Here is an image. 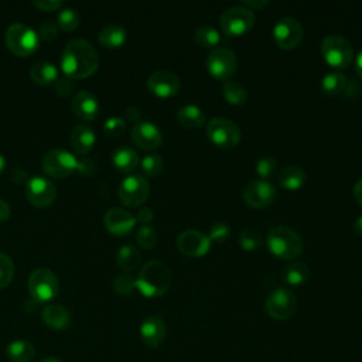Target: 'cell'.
Listing matches in <instances>:
<instances>
[{"instance_id": "cell-52", "label": "cell", "mask_w": 362, "mask_h": 362, "mask_svg": "<svg viewBox=\"0 0 362 362\" xmlns=\"http://www.w3.org/2000/svg\"><path fill=\"white\" fill-rule=\"evenodd\" d=\"M270 1L269 0H255V1H252V0H242V4L240 6H245V7H247V8H250V7H255V8H262V7H264V6H267Z\"/></svg>"}, {"instance_id": "cell-42", "label": "cell", "mask_w": 362, "mask_h": 362, "mask_svg": "<svg viewBox=\"0 0 362 362\" xmlns=\"http://www.w3.org/2000/svg\"><path fill=\"white\" fill-rule=\"evenodd\" d=\"M277 168V161L273 158V157H260L257 161H256V173L263 177V178H267L270 177Z\"/></svg>"}, {"instance_id": "cell-29", "label": "cell", "mask_w": 362, "mask_h": 362, "mask_svg": "<svg viewBox=\"0 0 362 362\" xmlns=\"http://www.w3.org/2000/svg\"><path fill=\"white\" fill-rule=\"evenodd\" d=\"M6 355L11 362H31L35 358V348L28 341L16 339L7 345Z\"/></svg>"}, {"instance_id": "cell-23", "label": "cell", "mask_w": 362, "mask_h": 362, "mask_svg": "<svg viewBox=\"0 0 362 362\" xmlns=\"http://www.w3.org/2000/svg\"><path fill=\"white\" fill-rule=\"evenodd\" d=\"M69 141H71L72 148L78 154H88L93 148L95 141H96L95 130L88 124H76L71 130Z\"/></svg>"}, {"instance_id": "cell-3", "label": "cell", "mask_w": 362, "mask_h": 362, "mask_svg": "<svg viewBox=\"0 0 362 362\" xmlns=\"http://www.w3.org/2000/svg\"><path fill=\"white\" fill-rule=\"evenodd\" d=\"M269 250L279 259H296L303 252V239L291 228L279 225L273 226L266 236Z\"/></svg>"}, {"instance_id": "cell-41", "label": "cell", "mask_w": 362, "mask_h": 362, "mask_svg": "<svg viewBox=\"0 0 362 362\" xmlns=\"http://www.w3.org/2000/svg\"><path fill=\"white\" fill-rule=\"evenodd\" d=\"M103 130L107 136H120L126 130V122L120 116H112L106 119Z\"/></svg>"}, {"instance_id": "cell-56", "label": "cell", "mask_w": 362, "mask_h": 362, "mask_svg": "<svg viewBox=\"0 0 362 362\" xmlns=\"http://www.w3.org/2000/svg\"><path fill=\"white\" fill-rule=\"evenodd\" d=\"M6 158H4V156L0 153V174L4 171V168H6Z\"/></svg>"}, {"instance_id": "cell-57", "label": "cell", "mask_w": 362, "mask_h": 362, "mask_svg": "<svg viewBox=\"0 0 362 362\" xmlns=\"http://www.w3.org/2000/svg\"><path fill=\"white\" fill-rule=\"evenodd\" d=\"M40 362H61V361H59V359H57V358H54V356H47V358L41 359Z\"/></svg>"}, {"instance_id": "cell-20", "label": "cell", "mask_w": 362, "mask_h": 362, "mask_svg": "<svg viewBox=\"0 0 362 362\" xmlns=\"http://www.w3.org/2000/svg\"><path fill=\"white\" fill-rule=\"evenodd\" d=\"M105 228L117 236L130 233L136 225V218L123 208H112L103 216Z\"/></svg>"}, {"instance_id": "cell-38", "label": "cell", "mask_w": 362, "mask_h": 362, "mask_svg": "<svg viewBox=\"0 0 362 362\" xmlns=\"http://www.w3.org/2000/svg\"><path fill=\"white\" fill-rule=\"evenodd\" d=\"M136 240L143 249H153L157 243V232L151 226L143 225L136 232Z\"/></svg>"}, {"instance_id": "cell-44", "label": "cell", "mask_w": 362, "mask_h": 362, "mask_svg": "<svg viewBox=\"0 0 362 362\" xmlns=\"http://www.w3.org/2000/svg\"><path fill=\"white\" fill-rule=\"evenodd\" d=\"M38 37L45 40V41L55 40L58 37V25L51 20L42 21L40 24V28H38Z\"/></svg>"}, {"instance_id": "cell-28", "label": "cell", "mask_w": 362, "mask_h": 362, "mask_svg": "<svg viewBox=\"0 0 362 362\" xmlns=\"http://www.w3.org/2000/svg\"><path fill=\"white\" fill-rule=\"evenodd\" d=\"M30 78L38 85L55 83V81L58 79V69L49 61H38L33 64L30 69Z\"/></svg>"}, {"instance_id": "cell-30", "label": "cell", "mask_w": 362, "mask_h": 362, "mask_svg": "<svg viewBox=\"0 0 362 362\" xmlns=\"http://www.w3.org/2000/svg\"><path fill=\"white\" fill-rule=\"evenodd\" d=\"M281 277L284 283L290 286H301L308 280L310 269L303 262H291L287 266H284L281 272Z\"/></svg>"}, {"instance_id": "cell-35", "label": "cell", "mask_w": 362, "mask_h": 362, "mask_svg": "<svg viewBox=\"0 0 362 362\" xmlns=\"http://www.w3.org/2000/svg\"><path fill=\"white\" fill-rule=\"evenodd\" d=\"M81 17L74 7H64L58 11L57 24L65 31H75L79 25Z\"/></svg>"}, {"instance_id": "cell-13", "label": "cell", "mask_w": 362, "mask_h": 362, "mask_svg": "<svg viewBox=\"0 0 362 362\" xmlns=\"http://www.w3.org/2000/svg\"><path fill=\"white\" fill-rule=\"evenodd\" d=\"M303 37V25L293 17H283L273 27V38L276 44L283 49L297 48L301 44Z\"/></svg>"}, {"instance_id": "cell-6", "label": "cell", "mask_w": 362, "mask_h": 362, "mask_svg": "<svg viewBox=\"0 0 362 362\" xmlns=\"http://www.w3.org/2000/svg\"><path fill=\"white\" fill-rule=\"evenodd\" d=\"M28 291L37 303H48L59 291L58 277L47 267L34 269L28 277Z\"/></svg>"}, {"instance_id": "cell-1", "label": "cell", "mask_w": 362, "mask_h": 362, "mask_svg": "<svg viewBox=\"0 0 362 362\" xmlns=\"http://www.w3.org/2000/svg\"><path fill=\"white\" fill-rule=\"evenodd\" d=\"M99 62L100 59L96 48L82 38L68 41L61 54L62 72L71 79L90 76L98 69Z\"/></svg>"}, {"instance_id": "cell-14", "label": "cell", "mask_w": 362, "mask_h": 362, "mask_svg": "<svg viewBox=\"0 0 362 362\" xmlns=\"http://www.w3.org/2000/svg\"><path fill=\"white\" fill-rule=\"evenodd\" d=\"M25 197L35 206H49L57 198V188L51 180L34 175L25 182Z\"/></svg>"}, {"instance_id": "cell-32", "label": "cell", "mask_w": 362, "mask_h": 362, "mask_svg": "<svg viewBox=\"0 0 362 362\" xmlns=\"http://www.w3.org/2000/svg\"><path fill=\"white\" fill-rule=\"evenodd\" d=\"M116 263L124 272H133L140 264V253L132 245H123L116 253Z\"/></svg>"}, {"instance_id": "cell-51", "label": "cell", "mask_w": 362, "mask_h": 362, "mask_svg": "<svg viewBox=\"0 0 362 362\" xmlns=\"http://www.w3.org/2000/svg\"><path fill=\"white\" fill-rule=\"evenodd\" d=\"M10 214H11L10 205H8L3 198H0V222H3V221H6V219H8Z\"/></svg>"}, {"instance_id": "cell-18", "label": "cell", "mask_w": 362, "mask_h": 362, "mask_svg": "<svg viewBox=\"0 0 362 362\" xmlns=\"http://www.w3.org/2000/svg\"><path fill=\"white\" fill-rule=\"evenodd\" d=\"M177 247L181 253L189 257H199L208 253L211 247V240L206 235L199 230L188 229L178 235Z\"/></svg>"}, {"instance_id": "cell-11", "label": "cell", "mask_w": 362, "mask_h": 362, "mask_svg": "<svg viewBox=\"0 0 362 362\" xmlns=\"http://www.w3.org/2000/svg\"><path fill=\"white\" fill-rule=\"evenodd\" d=\"M206 69L218 81H228L238 68V58L232 49L219 47L206 55Z\"/></svg>"}, {"instance_id": "cell-26", "label": "cell", "mask_w": 362, "mask_h": 362, "mask_svg": "<svg viewBox=\"0 0 362 362\" xmlns=\"http://www.w3.org/2000/svg\"><path fill=\"white\" fill-rule=\"evenodd\" d=\"M113 165L122 173H130L139 165V154L129 146H119L112 153Z\"/></svg>"}, {"instance_id": "cell-33", "label": "cell", "mask_w": 362, "mask_h": 362, "mask_svg": "<svg viewBox=\"0 0 362 362\" xmlns=\"http://www.w3.org/2000/svg\"><path fill=\"white\" fill-rule=\"evenodd\" d=\"M222 93L228 103L239 106L245 105L247 100V90L243 85L235 82V81H226L222 85Z\"/></svg>"}, {"instance_id": "cell-48", "label": "cell", "mask_w": 362, "mask_h": 362, "mask_svg": "<svg viewBox=\"0 0 362 362\" xmlns=\"http://www.w3.org/2000/svg\"><path fill=\"white\" fill-rule=\"evenodd\" d=\"M10 178L14 184H23V182H27L28 181V174L24 168H20V167H16L11 170L10 173Z\"/></svg>"}, {"instance_id": "cell-31", "label": "cell", "mask_w": 362, "mask_h": 362, "mask_svg": "<svg viewBox=\"0 0 362 362\" xmlns=\"http://www.w3.org/2000/svg\"><path fill=\"white\" fill-rule=\"evenodd\" d=\"M177 120L184 127L195 129V127H199L205 123V113L197 105H185V106L178 109Z\"/></svg>"}, {"instance_id": "cell-39", "label": "cell", "mask_w": 362, "mask_h": 362, "mask_svg": "<svg viewBox=\"0 0 362 362\" xmlns=\"http://www.w3.org/2000/svg\"><path fill=\"white\" fill-rule=\"evenodd\" d=\"M163 167H164V161L158 154H148L141 160V170L148 177H154L160 174Z\"/></svg>"}, {"instance_id": "cell-36", "label": "cell", "mask_w": 362, "mask_h": 362, "mask_svg": "<svg viewBox=\"0 0 362 362\" xmlns=\"http://www.w3.org/2000/svg\"><path fill=\"white\" fill-rule=\"evenodd\" d=\"M238 240H239V245L243 250H247V252H253L256 249L260 247L262 245V235L259 230L253 229V228H245L239 232V236H238Z\"/></svg>"}, {"instance_id": "cell-43", "label": "cell", "mask_w": 362, "mask_h": 362, "mask_svg": "<svg viewBox=\"0 0 362 362\" xmlns=\"http://www.w3.org/2000/svg\"><path fill=\"white\" fill-rule=\"evenodd\" d=\"M230 233V229L229 226L225 223V222H215L211 225L209 228V240H214V242H225L228 239Z\"/></svg>"}, {"instance_id": "cell-54", "label": "cell", "mask_w": 362, "mask_h": 362, "mask_svg": "<svg viewBox=\"0 0 362 362\" xmlns=\"http://www.w3.org/2000/svg\"><path fill=\"white\" fill-rule=\"evenodd\" d=\"M355 71L358 74V76L362 79V51L358 52L356 59H355Z\"/></svg>"}, {"instance_id": "cell-15", "label": "cell", "mask_w": 362, "mask_h": 362, "mask_svg": "<svg viewBox=\"0 0 362 362\" xmlns=\"http://www.w3.org/2000/svg\"><path fill=\"white\" fill-rule=\"evenodd\" d=\"M242 197L252 208H266L276 199V188L266 180H253L243 187Z\"/></svg>"}, {"instance_id": "cell-27", "label": "cell", "mask_w": 362, "mask_h": 362, "mask_svg": "<svg viewBox=\"0 0 362 362\" xmlns=\"http://www.w3.org/2000/svg\"><path fill=\"white\" fill-rule=\"evenodd\" d=\"M127 38V31L120 24H107L105 25L98 35V41L106 48L122 47Z\"/></svg>"}, {"instance_id": "cell-37", "label": "cell", "mask_w": 362, "mask_h": 362, "mask_svg": "<svg viewBox=\"0 0 362 362\" xmlns=\"http://www.w3.org/2000/svg\"><path fill=\"white\" fill-rule=\"evenodd\" d=\"M113 290L120 296H130L136 290V279L127 273H122L115 277Z\"/></svg>"}, {"instance_id": "cell-24", "label": "cell", "mask_w": 362, "mask_h": 362, "mask_svg": "<svg viewBox=\"0 0 362 362\" xmlns=\"http://www.w3.org/2000/svg\"><path fill=\"white\" fill-rule=\"evenodd\" d=\"M276 181L281 188L296 191L304 185L305 173L298 165H286L277 171Z\"/></svg>"}, {"instance_id": "cell-2", "label": "cell", "mask_w": 362, "mask_h": 362, "mask_svg": "<svg viewBox=\"0 0 362 362\" xmlns=\"http://www.w3.org/2000/svg\"><path fill=\"white\" fill-rule=\"evenodd\" d=\"M171 286V272L160 260H150L140 269L136 277V288L144 297H160Z\"/></svg>"}, {"instance_id": "cell-19", "label": "cell", "mask_w": 362, "mask_h": 362, "mask_svg": "<svg viewBox=\"0 0 362 362\" xmlns=\"http://www.w3.org/2000/svg\"><path fill=\"white\" fill-rule=\"evenodd\" d=\"M130 137L133 143L143 150H154L161 144L163 136L161 130L153 123L147 120H140L132 127Z\"/></svg>"}, {"instance_id": "cell-4", "label": "cell", "mask_w": 362, "mask_h": 362, "mask_svg": "<svg viewBox=\"0 0 362 362\" xmlns=\"http://www.w3.org/2000/svg\"><path fill=\"white\" fill-rule=\"evenodd\" d=\"M4 41L14 55L28 57L38 48L40 37L30 25L24 23H13L4 33Z\"/></svg>"}, {"instance_id": "cell-8", "label": "cell", "mask_w": 362, "mask_h": 362, "mask_svg": "<svg viewBox=\"0 0 362 362\" xmlns=\"http://www.w3.org/2000/svg\"><path fill=\"white\" fill-rule=\"evenodd\" d=\"M205 133L208 139L218 147L232 148L240 140L239 126L225 117H214L206 123Z\"/></svg>"}, {"instance_id": "cell-40", "label": "cell", "mask_w": 362, "mask_h": 362, "mask_svg": "<svg viewBox=\"0 0 362 362\" xmlns=\"http://www.w3.org/2000/svg\"><path fill=\"white\" fill-rule=\"evenodd\" d=\"M14 276V263L10 256L0 253V288L10 284Z\"/></svg>"}, {"instance_id": "cell-34", "label": "cell", "mask_w": 362, "mask_h": 362, "mask_svg": "<svg viewBox=\"0 0 362 362\" xmlns=\"http://www.w3.org/2000/svg\"><path fill=\"white\" fill-rule=\"evenodd\" d=\"M194 41L199 47L205 48H214L221 41V34L216 28L211 25H202L194 31Z\"/></svg>"}, {"instance_id": "cell-21", "label": "cell", "mask_w": 362, "mask_h": 362, "mask_svg": "<svg viewBox=\"0 0 362 362\" xmlns=\"http://www.w3.org/2000/svg\"><path fill=\"white\" fill-rule=\"evenodd\" d=\"M165 322L158 315H150L140 324V338L148 348H158L165 339Z\"/></svg>"}, {"instance_id": "cell-55", "label": "cell", "mask_w": 362, "mask_h": 362, "mask_svg": "<svg viewBox=\"0 0 362 362\" xmlns=\"http://www.w3.org/2000/svg\"><path fill=\"white\" fill-rule=\"evenodd\" d=\"M354 230L356 235L362 236V215H359L355 221H354Z\"/></svg>"}, {"instance_id": "cell-16", "label": "cell", "mask_w": 362, "mask_h": 362, "mask_svg": "<svg viewBox=\"0 0 362 362\" xmlns=\"http://www.w3.org/2000/svg\"><path fill=\"white\" fill-rule=\"evenodd\" d=\"M321 89L331 96H358L362 92V86L346 78L338 71L328 72L321 79Z\"/></svg>"}, {"instance_id": "cell-10", "label": "cell", "mask_w": 362, "mask_h": 362, "mask_svg": "<svg viewBox=\"0 0 362 362\" xmlns=\"http://www.w3.org/2000/svg\"><path fill=\"white\" fill-rule=\"evenodd\" d=\"M264 310L273 320H287L297 310V298L287 288H274L264 300Z\"/></svg>"}, {"instance_id": "cell-47", "label": "cell", "mask_w": 362, "mask_h": 362, "mask_svg": "<svg viewBox=\"0 0 362 362\" xmlns=\"http://www.w3.org/2000/svg\"><path fill=\"white\" fill-rule=\"evenodd\" d=\"M33 6L41 11H54L62 6V0H33Z\"/></svg>"}, {"instance_id": "cell-25", "label": "cell", "mask_w": 362, "mask_h": 362, "mask_svg": "<svg viewBox=\"0 0 362 362\" xmlns=\"http://www.w3.org/2000/svg\"><path fill=\"white\" fill-rule=\"evenodd\" d=\"M42 321L52 329H64L69 325L71 317L68 310L61 304H48L41 313Z\"/></svg>"}, {"instance_id": "cell-45", "label": "cell", "mask_w": 362, "mask_h": 362, "mask_svg": "<svg viewBox=\"0 0 362 362\" xmlns=\"http://www.w3.org/2000/svg\"><path fill=\"white\" fill-rule=\"evenodd\" d=\"M72 90H74V82L71 78L64 76V78H58L55 81V85H54L55 95L64 98V96H68Z\"/></svg>"}, {"instance_id": "cell-9", "label": "cell", "mask_w": 362, "mask_h": 362, "mask_svg": "<svg viewBox=\"0 0 362 362\" xmlns=\"http://www.w3.org/2000/svg\"><path fill=\"white\" fill-rule=\"evenodd\" d=\"M78 165V158L64 150V148H52L47 151L41 160V167L52 178H65L71 175Z\"/></svg>"}, {"instance_id": "cell-53", "label": "cell", "mask_w": 362, "mask_h": 362, "mask_svg": "<svg viewBox=\"0 0 362 362\" xmlns=\"http://www.w3.org/2000/svg\"><path fill=\"white\" fill-rule=\"evenodd\" d=\"M354 195H355L356 202L362 206V178L356 181V184L354 187Z\"/></svg>"}, {"instance_id": "cell-50", "label": "cell", "mask_w": 362, "mask_h": 362, "mask_svg": "<svg viewBox=\"0 0 362 362\" xmlns=\"http://www.w3.org/2000/svg\"><path fill=\"white\" fill-rule=\"evenodd\" d=\"M126 116H127V119H129L130 122H133V123L136 124V123H139L140 119H141V112H140V109L136 107V106H129V107L126 109Z\"/></svg>"}, {"instance_id": "cell-22", "label": "cell", "mask_w": 362, "mask_h": 362, "mask_svg": "<svg viewBox=\"0 0 362 362\" xmlns=\"http://www.w3.org/2000/svg\"><path fill=\"white\" fill-rule=\"evenodd\" d=\"M72 110L82 120H92L99 113V102L96 96L89 90H79L72 98Z\"/></svg>"}, {"instance_id": "cell-17", "label": "cell", "mask_w": 362, "mask_h": 362, "mask_svg": "<svg viewBox=\"0 0 362 362\" xmlns=\"http://www.w3.org/2000/svg\"><path fill=\"white\" fill-rule=\"evenodd\" d=\"M147 88L158 98H170L178 93L181 81L177 74L167 69H158L147 78Z\"/></svg>"}, {"instance_id": "cell-49", "label": "cell", "mask_w": 362, "mask_h": 362, "mask_svg": "<svg viewBox=\"0 0 362 362\" xmlns=\"http://www.w3.org/2000/svg\"><path fill=\"white\" fill-rule=\"evenodd\" d=\"M153 218H154V212H153V209L148 208V206L140 208L139 212H137V215H136V221H139V222H141V223H144V225L148 223L150 221H153Z\"/></svg>"}, {"instance_id": "cell-7", "label": "cell", "mask_w": 362, "mask_h": 362, "mask_svg": "<svg viewBox=\"0 0 362 362\" xmlns=\"http://www.w3.org/2000/svg\"><path fill=\"white\" fill-rule=\"evenodd\" d=\"M255 13L245 6H233L222 11L219 17L221 30L226 35H242L247 33L255 24Z\"/></svg>"}, {"instance_id": "cell-12", "label": "cell", "mask_w": 362, "mask_h": 362, "mask_svg": "<svg viewBox=\"0 0 362 362\" xmlns=\"http://www.w3.org/2000/svg\"><path fill=\"white\" fill-rule=\"evenodd\" d=\"M117 194H119V199L126 206L136 208L144 204V201L148 198L150 185L147 180L141 175H137V174L127 175L126 178L122 180Z\"/></svg>"}, {"instance_id": "cell-46", "label": "cell", "mask_w": 362, "mask_h": 362, "mask_svg": "<svg viewBox=\"0 0 362 362\" xmlns=\"http://www.w3.org/2000/svg\"><path fill=\"white\" fill-rule=\"evenodd\" d=\"M76 171L83 175V177H89L93 175L96 173V163L95 160L89 158V157H82L78 160V165H76Z\"/></svg>"}, {"instance_id": "cell-5", "label": "cell", "mask_w": 362, "mask_h": 362, "mask_svg": "<svg viewBox=\"0 0 362 362\" xmlns=\"http://www.w3.org/2000/svg\"><path fill=\"white\" fill-rule=\"evenodd\" d=\"M321 54L329 66L344 69L352 61L354 48L345 37L329 34L321 41Z\"/></svg>"}]
</instances>
